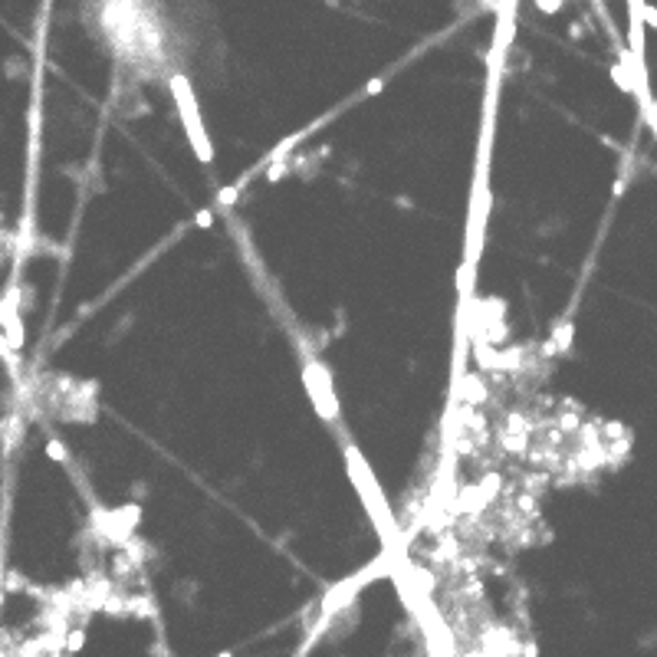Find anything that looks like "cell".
Wrapping results in <instances>:
<instances>
[{
  "instance_id": "obj_1",
  "label": "cell",
  "mask_w": 657,
  "mask_h": 657,
  "mask_svg": "<svg viewBox=\"0 0 657 657\" xmlns=\"http://www.w3.org/2000/svg\"><path fill=\"white\" fill-rule=\"evenodd\" d=\"M168 86H171V99H175V112H178V119H181V129L188 135L197 162L210 164L214 162V145H210L208 125H204V115H201V105H197V96H194V89H191V82H188L184 76H171Z\"/></svg>"
},
{
  "instance_id": "obj_2",
  "label": "cell",
  "mask_w": 657,
  "mask_h": 657,
  "mask_svg": "<svg viewBox=\"0 0 657 657\" xmlns=\"http://www.w3.org/2000/svg\"><path fill=\"white\" fill-rule=\"evenodd\" d=\"M345 457H348V474H352V483H355V490H359L365 509L372 513L375 526L385 533V539H394V520H391V509H388V503H385V493H381V487L375 483V474L368 470V463L361 460V454L355 447H345Z\"/></svg>"
},
{
  "instance_id": "obj_3",
  "label": "cell",
  "mask_w": 657,
  "mask_h": 657,
  "mask_svg": "<svg viewBox=\"0 0 657 657\" xmlns=\"http://www.w3.org/2000/svg\"><path fill=\"white\" fill-rule=\"evenodd\" d=\"M302 388H306V394H309V401H313L319 418L322 421L339 418V398H335V391H332V378H328L326 365H319L315 359L306 361V368H302Z\"/></svg>"
}]
</instances>
